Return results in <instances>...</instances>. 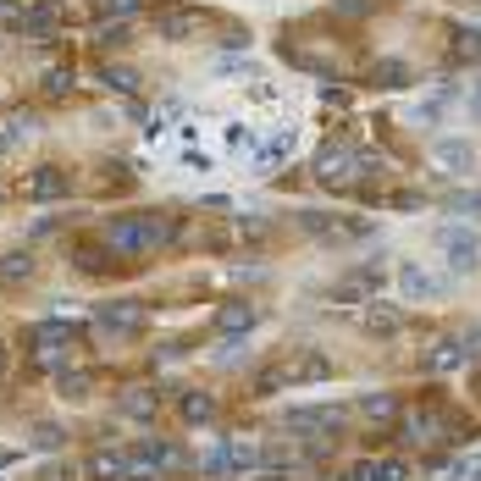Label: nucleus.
<instances>
[{
  "label": "nucleus",
  "instance_id": "1",
  "mask_svg": "<svg viewBox=\"0 0 481 481\" xmlns=\"http://www.w3.org/2000/svg\"><path fill=\"white\" fill-rule=\"evenodd\" d=\"M172 238H177V222L161 211H133V216L105 222V249L116 255H150V249H166Z\"/></svg>",
  "mask_w": 481,
  "mask_h": 481
},
{
  "label": "nucleus",
  "instance_id": "2",
  "mask_svg": "<svg viewBox=\"0 0 481 481\" xmlns=\"http://www.w3.org/2000/svg\"><path fill=\"white\" fill-rule=\"evenodd\" d=\"M199 470L205 476H249V470H260V443H216V448H205V459H199Z\"/></svg>",
  "mask_w": 481,
  "mask_h": 481
},
{
  "label": "nucleus",
  "instance_id": "3",
  "mask_svg": "<svg viewBox=\"0 0 481 481\" xmlns=\"http://www.w3.org/2000/svg\"><path fill=\"white\" fill-rule=\"evenodd\" d=\"M332 376V360L326 355H316V349H305V355H294V360H283L277 371H271L260 387L271 393V387H310V382H326Z\"/></svg>",
  "mask_w": 481,
  "mask_h": 481
},
{
  "label": "nucleus",
  "instance_id": "4",
  "mask_svg": "<svg viewBox=\"0 0 481 481\" xmlns=\"http://www.w3.org/2000/svg\"><path fill=\"white\" fill-rule=\"evenodd\" d=\"M294 222H299L310 238H321V244H337V238H376L371 222H343V216H326V211H299Z\"/></svg>",
  "mask_w": 481,
  "mask_h": 481
},
{
  "label": "nucleus",
  "instance_id": "5",
  "mask_svg": "<svg viewBox=\"0 0 481 481\" xmlns=\"http://www.w3.org/2000/svg\"><path fill=\"white\" fill-rule=\"evenodd\" d=\"M310 177L326 183V188H349V183H360V177H355V155L343 150V145H321V150L310 155Z\"/></svg>",
  "mask_w": 481,
  "mask_h": 481
},
{
  "label": "nucleus",
  "instance_id": "6",
  "mask_svg": "<svg viewBox=\"0 0 481 481\" xmlns=\"http://www.w3.org/2000/svg\"><path fill=\"white\" fill-rule=\"evenodd\" d=\"M145 321H150V310H145L139 299H105V305H95V326H100V332H111V337L139 332Z\"/></svg>",
  "mask_w": 481,
  "mask_h": 481
},
{
  "label": "nucleus",
  "instance_id": "7",
  "mask_svg": "<svg viewBox=\"0 0 481 481\" xmlns=\"http://www.w3.org/2000/svg\"><path fill=\"white\" fill-rule=\"evenodd\" d=\"M343 416H349L343 404H326V409H288V416H283V432H294V437H305V432H310V437H332Z\"/></svg>",
  "mask_w": 481,
  "mask_h": 481
},
{
  "label": "nucleus",
  "instance_id": "8",
  "mask_svg": "<svg viewBox=\"0 0 481 481\" xmlns=\"http://www.w3.org/2000/svg\"><path fill=\"white\" fill-rule=\"evenodd\" d=\"M376 288H382V271H376V266H360V271H349L343 283H332V299H337V305H371Z\"/></svg>",
  "mask_w": 481,
  "mask_h": 481
},
{
  "label": "nucleus",
  "instance_id": "9",
  "mask_svg": "<svg viewBox=\"0 0 481 481\" xmlns=\"http://www.w3.org/2000/svg\"><path fill=\"white\" fill-rule=\"evenodd\" d=\"M66 343H73V326L66 321H39L34 326V355H39V366H61V355H66Z\"/></svg>",
  "mask_w": 481,
  "mask_h": 481
},
{
  "label": "nucleus",
  "instance_id": "10",
  "mask_svg": "<svg viewBox=\"0 0 481 481\" xmlns=\"http://www.w3.org/2000/svg\"><path fill=\"white\" fill-rule=\"evenodd\" d=\"M398 294H404V299H416V305H432V299H443V283L432 277L426 266L404 260V266H398Z\"/></svg>",
  "mask_w": 481,
  "mask_h": 481
},
{
  "label": "nucleus",
  "instance_id": "11",
  "mask_svg": "<svg viewBox=\"0 0 481 481\" xmlns=\"http://www.w3.org/2000/svg\"><path fill=\"white\" fill-rule=\"evenodd\" d=\"M476 360V332H465V337H443L437 349H432V371L437 376H454V371H465Z\"/></svg>",
  "mask_w": 481,
  "mask_h": 481
},
{
  "label": "nucleus",
  "instance_id": "12",
  "mask_svg": "<svg viewBox=\"0 0 481 481\" xmlns=\"http://www.w3.org/2000/svg\"><path fill=\"white\" fill-rule=\"evenodd\" d=\"M23 199H34V205H55V199H66V177H61V166H34V172H23Z\"/></svg>",
  "mask_w": 481,
  "mask_h": 481
},
{
  "label": "nucleus",
  "instance_id": "13",
  "mask_svg": "<svg viewBox=\"0 0 481 481\" xmlns=\"http://www.w3.org/2000/svg\"><path fill=\"white\" fill-rule=\"evenodd\" d=\"M437 244H443V255H448L454 271H476V233L470 227H448Z\"/></svg>",
  "mask_w": 481,
  "mask_h": 481
},
{
  "label": "nucleus",
  "instance_id": "14",
  "mask_svg": "<svg viewBox=\"0 0 481 481\" xmlns=\"http://www.w3.org/2000/svg\"><path fill=\"white\" fill-rule=\"evenodd\" d=\"M294 127H283V133H271V139H260V150H255V166L260 172H277V166H288V155H294Z\"/></svg>",
  "mask_w": 481,
  "mask_h": 481
},
{
  "label": "nucleus",
  "instance_id": "15",
  "mask_svg": "<svg viewBox=\"0 0 481 481\" xmlns=\"http://www.w3.org/2000/svg\"><path fill=\"white\" fill-rule=\"evenodd\" d=\"M343 481H409V465L404 459H366V465H349Z\"/></svg>",
  "mask_w": 481,
  "mask_h": 481
},
{
  "label": "nucleus",
  "instance_id": "16",
  "mask_svg": "<svg viewBox=\"0 0 481 481\" xmlns=\"http://www.w3.org/2000/svg\"><path fill=\"white\" fill-rule=\"evenodd\" d=\"M249 326H255V305L238 299V305H222V310H216V332H222L227 343H244Z\"/></svg>",
  "mask_w": 481,
  "mask_h": 481
},
{
  "label": "nucleus",
  "instance_id": "17",
  "mask_svg": "<svg viewBox=\"0 0 481 481\" xmlns=\"http://www.w3.org/2000/svg\"><path fill=\"white\" fill-rule=\"evenodd\" d=\"M155 409H161L155 387H127V393H122V416H127V421H145V426H150Z\"/></svg>",
  "mask_w": 481,
  "mask_h": 481
},
{
  "label": "nucleus",
  "instance_id": "18",
  "mask_svg": "<svg viewBox=\"0 0 481 481\" xmlns=\"http://www.w3.org/2000/svg\"><path fill=\"white\" fill-rule=\"evenodd\" d=\"M437 166H443V172H454V177H470V166H476L470 139H443V145H437Z\"/></svg>",
  "mask_w": 481,
  "mask_h": 481
},
{
  "label": "nucleus",
  "instance_id": "19",
  "mask_svg": "<svg viewBox=\"0 0 481 481\" xmlns=\"http://www.w3.org/2000/svg\"><path fill=\"white\" fill-rule=\"evenodd\" d=\"M366 332H371V337H398V332H404V316H398L393 305L371 299V305H366Z\"/></svg>",
  "mask_w": 481,
  "mask_h": 481
},
{
  "label": "nucleus",
  "instance_id": "20",
  "mask_svg": "<svg viewBox=\"0 0 481 481\" xmlns=\"http://www.w3.org/2000/svg\"><path fill=\"white\" fill-rule=\"evenodd\" d=\"M404 437L416 443V448H432V443H443V437H448V426H443L437 416H409V421H404Z\"/></svg>",
  "mask_w": 481,
  "mask_h": 481
},
{
  "label": "nucleus",
  "instance_id": "21",
  "mask_svg": "<svg viewBox=\"0 0 481 481\" xmlns=\"http://www.w3.org/2000/svg\"><path fill=\"white\" fill-rule=\"evenodd\" d=\"M100 89H111V95H139V73L133 66H122V61H111V66H100Z\"/></svg>",
  "mask_w": 481,
  "mask_h": 481
},
{
  "label": "nucleus",
  "instance_id": "22",
  "mask_svg": "<svg viewBox=\"0 0 481 481\" xmlns=\"http://www.w3.org/2000/svg\"><path fill=\"white\" fill-rule=\"evenodd\" d=\"M39 271V260L28 249H12V255H0V283H28Z\"/></svg>",
  "mask_w": 481,
  "mask_h": 481
},
{
  "label": "nucleus",
  "instance_id": "23",
  "mask_svg": "<svg viewBox=\"0 0 481 481\" xmlns=\"http://www.w3.org/2000/svg\"><path fill=\"white\" fill-rule=\"evenodd\" d=\"M183 421L188 426H211L216 421V398L211 393H183Z\"/></svg>",
  "mask_w": 481,
  "mask_h": 481
},
{
  "label": "nucleus",
  "instance_id": "24",
  "mask_svg": "<svg viewBox=\"0 0 481 481\" xmlns=\"http://www.w3.org/2000/svg\"><path fill=\"white\" fill-rule=\"evenodd\" d=\"M89 481H127V459L122 454H95L89 459Z\"/></svg>",
  "mask_w": 481,
  "mask_h": 481
},
{
  "label": "nucleus",
  "instance_id": "25",
  "mask_svg": "<svg viewBox=\"0 0 481 481\" xmlns=\"http://www.w3.org/2000/svg\"><path fill=\"white\" fill-rule=\"evenodd\" d=\"M360 409H366L371 421H393V416H398V398H393V393H366Z\"/></svg>",
  "mask_w": 481,
  "mask_h": 481
},
{
  "label": "nucleus",
  "instance_id": "26",
  "mask_svg": "<svg viewBox=\"0 0 481 481\" xmlns=\"http://www.w3.org/2000/svg\"><path fill=\"white\" fill-rule=\"evenodd\" d=\"M145 12V0H100V17H111V23H133Z\"/></svg>",
  "mask_w": 481,
  "mask_h": 481
},
{
  "label": "nucleus",
  "instance_id": "27",
  "mask_svg": "<svg viewBox=\"0 0 481 481\" xmlns=\"http://www.w3.org/2000/svg\"><path fill=\"white\" fill-rule=\"evenodd\" d=\"M211 73H216V78H249V73H255V61H249V55H216Z\"/></svg>",
  "mask_w": 481,
  "mask_h": 481
},
{
  "label": "nucleus",
  "instance_id": "28",
  "mask_svg": "<svg viewBox=\"0 0 481 481\" xmlns=\"http://www.w3.org/2000/svg\"><path fill=\"white\" fill-rule=\"evenodd\" d=\"M409 78H416V73H409V61H382V73H376L382 89H404Z\"/></svg>",
  "mask_w": 481,
  "mask_h": 481
},
{
  "label": "nucleus",
  "instance_id": "29",
  "mask_svg": "<svg viewBox=\"0 0 481 481\" xmlns=\"http://www.w3.org/2000/svg\"><path fill=\"white\" fill-rule=\"evenodd\" d=\"M55 371H61V366H55ZM55 387H61L66 398H89V382H84V371H61V376H55Z\"/></svg>",
  "mask_w": 481,
  "mask_h": 481
},
{
  "label": "nucleus",
  "instance_id": "30",
  "mask_svg": "<svg viewBox=\"0 0 481 481\" xmlns=\"http://www.w3.org/2000/svg\"><path fill=\"white\" fill-rule=\"evenodd\" d=\"M161 34H166V39H188V34H194V17H188V12H172V17H161Z\"/></svg>",
  "mask_w": 481,
  "mask_h": 481
},
{
  "label": "nucleus",
  "instance_id": "31",
  "mask_svg": "<svg viewBox=\"0 0 481 481\" xmlns=\"http://www.w3.org/2000/svg\"><path fill=\"white\" fill-rule=\"evenodd\" d=\"M437 116H443V100H421L416 111H409V122H421V127H432Z\"/></svg>",
  "mask_w": 481,
  "mask_h": 481
},
{
  "label": "nucleus",
  "instance_id": "32",
  "mask_svg": "<svg viewBox=\"0 0 481 481\" xmlns=\"http://www.w3.org/2000/svg\"><path fill=\"white\" fill-rule=\"evenodd\" d=\"M45 89H50V95H66V89H73V73H66V66H50V73H45Z\"/></svg>",
  "mask_w": 481,
  "mask_h": 481
},
{
  "label": "nucleus",
  "instance_id": "33",
  "mask_svg": "<svg viewBox=\"0 0 481 481\" xmlns=\"http://www.w3.org/2000/svg\"><path fill=\"white\" fill-rule=\"evenodd\" d=\"M34 443H39V448H61L66 432H61V426H34Z\"/></svg>",
  "mask_w": 481,
  "mask_h": 481
},
{
  "label": "nucleus",
  "instance_id": "34",
  "mask_svg": "<svg viewBox=\"0 0 481 481\" xmlns=\"http://www.w3.org/2000/svg\"><path fill=\"white\" fill-rule=\"evenodd\" d=\"M332 6H337L343 17H366V12H371V0H332Z\"/></svg>",
  "mask_w": 481,
  "mask_h": 481
},
{
  "label": "nucleus",
  "instance_id": "35",
  "mask_svg": "<svg viewBox=\"0 0 481 481\" xmlns=\"http://www.w3.org/2000/svg\"><path fill=\"white\" fill-rule=\"evenodd\" d=\"M227 145H233V150H255V139H249V127H227Z\"/></svg>",
  "mask_w": 481,
  "mask_h": 481
},
{
  "label": "nucleus",
  "instance_id": "36",
  "mask_svg": "<svg viewBox=\"0 0 481 481\" xmlns=\"http://www.w3.org/2000/svg\"><path fill=\"white\" fill-rule=\"evenodd\" d=\"M321 100H326L332 111H343V105H349V95H343V89H321Z\"/></svg>",
  "mask_w": 481,
  "mask_h": 481
},
{
  "label": "nucleus",
  "instance_id": "37",
  "mask_svg": "<svg viewBox=\"0 0 481 481\" xmlns=\"http://www.w3.org/2000/svg\"><path fill=\"white\" fill-rule=\"evenodd\" d=\"M249 481H288L283 470H266V476H249Z\"/></svg>",
  "mask_w": 481,
  "mask_h": 481
},
{
  "label": "nucleus",
  "instance_id": "38",
  "mask_svg": "<svg viewBox=\"0 0 481 481\" xmlns=\"http://www.w3.org/2000/svg\"><path fill=\"white\" fill-rule=\"evenodd\" d=\"M0 155H6V133H0Z\"/></svg>",
  "mask_w": 481,
  "mask_h": 481
},
{
  "label": "nucleus",
  "instance_id": "39",
  "mask_svg": "<svg viewBox=\"0 0 481 481\" xmlns=\"http://www.w3.org/2000/svg\"><path fill=\"white\" fill-rule=\"evenodd\" d=\"M0 371H6V349H0Z\"/></svg>",
  "mask_w": 481,
  "mask_h": 481
},
{
  "label": "nucleus",
  "instance_id": "40",
  "mask_svg": "<svg viewBox=\"0 0 481 481\" xmlns=\"http://www.w3.org/2000/svg\"><path fill=\"white\" fill-rule=\"evenodd\" d=\"M0 199H6V188H0Z\"/></svg>",
  "mask_w": 481,
  "mask_h": 481
}]
</instances>
